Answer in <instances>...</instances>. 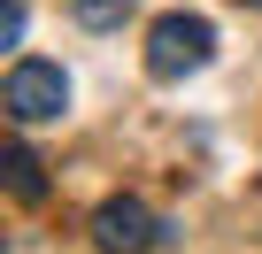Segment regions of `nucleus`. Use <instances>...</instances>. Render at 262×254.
Masks as SVG:
<instances>
[{
	"label": "nucleus",
	"mask_w": 262,
	"mask_h": 254,
	"mask_svg": "<svg viewBox=\"0 0 262 254\" xmlns=\"http://www.w3.org/2000/svg\"><path fill=\"white\" fill-rule=\"evenodd\" d=\"M0 108H8L24 131H31V123H54V116L70 108V77H62L54 62H16L8 85H0Z\"/></svg>",
	"instance_id": "1"
},
{
	"label": "nucleus",
	"mask_w": 262,
	"mask_h": 254,
	"mask_svg": "<svg viewBox=\"0 0 262 254\" xmlns=\"http://www.w3.org/2000/svg\"><path fill=\"white\" fill-rule=\"evenodd\" d=\"M208 47H216V31H208L201 16H162V24L147 31V70H155V77H185V70L208 62Z\"/></svg>",
	"instance_id": "2"
},
{
	"label": "nucleus",
	"mask_w": 262,
	"mask_h": 254,
	"mask_svg": "<svg viewBox=\"0 0 262 254\" xmlns=\"http://www.w3.org/2000/svg\"><path fill=\"white\" fill-rule=\"evenodd\" d=\"M155 208L147 200H100V216H93V246L100 254H147L155 246Z\"/></svg>",
	"instance_id": "3"
},
{
	"label": "nucleus",
	"mask_w": 262,
	"mask_h": 254,
	"mask_svg": "<svg viewBox=\"0 0 262 254\" xmlns=\"http://www.w3.org/2000/svg\"><path fill=\"white\" fill-rule=\"evenodd\" d=\"M8 193H16V200H47V162H39L24 139L8 147Z\"/></svg>",
	"instance_id": "4"
},
{
	"label": "nucleus",
	"mask_w": 262,
	"mask_h": 254,
	"mask_svg": "<svg viewBox=\"0 0 262 254\" xmlns=\"http://www.w3.org/2000/svg\"><path fill=\"white\" fill-rule=\"evenodd\" d=\"M70 16H77L85 31H116V24L131 16V0H70Z\"/></svg>",
	"instance_id": "5"
},
{
	"label": "nucleus",
	"mask_w": 262,
	"mask_h": 254,
	"mask_svg": "<svg viewBox=\"0 0 262 254\" xmlns=\"http://www.w3.org/2000/svg\"><path fill=\"white\" fill-rule=\"evenodd\" d=\"M24 39V0H8V8H0V47H16Z\"/></svg>",
	"instance_id": "6"
},
{
	"label": "nucleus",
	"mask_w": 262,
	"mask_h": 254,
	"mask_svg": "<svg viewBox=\"0 0 262 254\" xmlns=\"http://www.w3.org/2000/svg\"><path fill=\"white\" fill-rule=\"evenodd\" d=\"M239 8H262V0H239Z\"/></svg>",
	"instance_id": "7"
}]
</instances>
